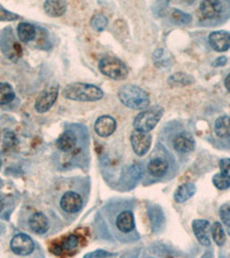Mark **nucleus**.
Returning <instances> with one entry per match:
<instances>
[{"instance_id":"obj_28","label":"nucleus","mask_w":230,"mask_h":258,"mask_svg":"<svg viewBox=\"0 0 230 258\" xmlns=\"http://www.w3.org/2000/svg\"><path fill=\"white\" fill-rule=\"evenodd\" d=\"M170 18L173 20V22L176 24H188L191 21V16L189 14L184 13V12H181L178 10L171 11Z\"/></svg>"},{"instance_id":"obj_32","label":"nucleus","mask_w":230,"mask_h":258,"mask_svg":"<svg viewBox=\"0 0 230 258\" xmlns=\"http://www.w3.org/2000/svg\"><path fill=\"white\" fill-rule=\"evenodd\" d=\"M219 165H220L221 173H223L230 178V159L221 160Z\"/></svg>"},{"instance_id":"obj_8","label":"nucleus","mask_w":230,"mask_h":258,"mask_svg":"<svg viewBox=\"0 0 230 258\" xmlns=\"http://www.w3.org/2000/svg\"><path fill=\"white\" fill-rule=\"evenodd\" d=\"M222 12V4L220 2H203L199 5L197 15L200 21H210L219 18Z\"/></svg>"},{"instance_id":"obj_2","label":"nucleus","mask_w":230,"mask_h":258,"mask_svg":"<svg viewBox=\"0 0 230 258\" xmlns=\"http://www.w3.org/2000/svg\"><path fill=\"white\" fill-rule=\"evenodd\" d=\"M118 95L122 105L131 109H145L150 105L148 93L136 85L129 84L122 86L119 90Z\"/></svg>"},{"instance_id":"obj_12","label":"nucleus","mask_w":230,"mask_h":258,"mask_svg":"<svg viewBox=\"0 0 230 258\" xmlns=\"http://www.w3.org/2000/svg\"><path fill=\"white\" fill-rule=\"evenodd\" d=\"M116 130V120L111 116H102L95 124V131L99 137H108Z\"/></svg>"},{"instance_id":"obj_1","label":"nucleus","mask_w":230,"mask_h":258,"mask_svg":"<svg viewBox=\"0 0 230 258\" xmlns=\"http://www.w3.org/2000/svg\"><path fill=\"white\" fill-rule=\"evenodd\" d=\"M62 95L66 99L74 100V101L89 102L102 99L104 92L98 86L85 84V83H73L62 90Z\"/></svg>"},{"instance_id":"obj_22","label":"nucleus","mask_w":230,"mask_h":258,"mask_svg":"<svg viewBox=\"0 0 230 258\" xmlns=\"http://www.w3.org/2000/svg\"><path fill=\"white\" fill-rule=\"evenodd\" d=\"M215 133L220 138H228L230 137V117L222 116L215 120Z\"/></svg>"},{"instance_id":"obj_30","label":"nucleus","mask_w":230,"mask_h":258,"mask_svg":"<svg viewBox=\"0 0 230 258\" xmlns=\"http://www.w3.org/2000/svg\"><path fill=\"white\" fill-rule=\"evenodd\" d=\"M220 217L230 235V205H223L220 209Z\"/></svg>"},{"instance_id":"obj_5","label":"nucleus","mask_w":230,"mask_h":258,"mask_svg":"<svg viewBox=\"0 0 230 258\" xmlns=\"http://www.w3.org/2000/svg\"><path fill=\"white\" fill-rule=\"evenodd\" d=\"M131 146L135 154L138 156H143L149 152L152 144V137L150 132H142L135 130L131 133L130 137Z\"/></svg>"},{"instance_id":"obj_29","label":"nucleus","mask_w":230,"mask_h":258,"mask_svg":"<svg viewBox=\"0 0 230 258\" xmlns=\"http://www.w3.org/2000/svg\"><path fill=\"white\" fill-rule=\"evenodd\" d=\"M4 146L7 149H15L18 147V138L13 132H6L4 136Z\"/></svg>"},{"instance_id":"obj_38","label":"nucleus","mask_w":230,"mask_h":258,"mask_svg":"<svg viewBox=\"0 0 230 258\" xmlns=\"http://www.w3.org/2000/svg\"><path fill=\"white\" fill-rule=\"evenodd\" d=\"M2 232H3V226L0 225V233H2Z\"/></svg>"},{"instance_id":"obj_6","label":"nucleus","mask_w":230,"mask_h":258,"mask_svg":"<svg viewBox=\"0 0 230 258\" xmlns=\"http://www.w3.org/2000/svg\"><path fill=\"white\" fill-rule=\"evenodd\" d=\"M11 249L12 251L16 255L20 256H28L35 249V244L31 238L24 233H20L16 234L11 241Z\"/></svg>"},{"instance_id":"obj_24","label":"nucleus","mask_w":230,"mask_h":258,"mask_svg":"<svg viewBox=\"0 0 230 258\" xmlns=\"http://www.w3.org/2000/svg\"><path fill=\"white\" fill-rule=\"evenodd\" d=\"M192 82V78L188 76L187 74L183 73H176L168 78V84L170 86H184L189 85Z\"/></svg>"},{"instance_id":"obj_16","label":"nucleus","mask_w":230,"mask_h":258,"mask_svg":"<svg viewBox=\"0 0 230 258\" xmlns=\"http://www.w3.org/2000/svg\"><path fill=\"white\" fill-rule=\"evenodd\" d=\"M44 10L46 14L51 18H59L64 15L67 10V3L61 0H48L44 3Z\"/></svg>"},{"instance_id":"obj_11","label":"nucleus","mask_w":230,"mask_h":258,"mask_svg":"<svg viewBox=\"0 0 230 258\" xmlns=\"http://www.w3.org/2000/svg\"><path fill=\"white\" fill-rule=\"evenodd\" d=\"M60 206L62 210L69 214H75V212L79 211L82 208V199L77 193L75 192H67L60 200Z\"/></svg>"},{"instance_id":"obj_10","label":"nucleus","mask_w":230,"mask_h":258,"mask_svg":"<svg viewBox=\"0 0 230 258\" xmlns=\"http://www.w3.org/2000/svg\"><path fill=\"white\" fill-rule=\"evenodd\" d=\"M211 46L216 52H225L230 48V32L227 31H214L210 37Z\"/></svg>"},{"instance_id":"obj_9","label":"nucleus","mask_w":230,"mask_h":258,"mask_svg":"<svg viewBox=\"0 0 230 258\" xmlns=\"http://www.w3.org/2000/svg\"><path fill=\"white\" fill-rule=\"evenodd\" d=\"M192 230L196 235V238L199 241L200 244L203 245H210L211 240H210V230L211 225L207 220L205 219H197L192 223Z\"/></svg>"},{"instance_id":"obj_15","label":"nucleus","mask_w":230,"mask_h":258,"mask_svg":"<svg viewBox=\"0 0 230 258\" xmlns=\"http://www.w3.org/2000/svg\"><path fill=\"white\" fill-rule=\"evenodd\" d=\"M116 226H118L119 231L123 233H129L135 228V218H133V214L131 211H122L116 218Z\"/></svg>"},{"instance_id":"obj_31","label":"nucleus","mask_w":230,"mask_h":258,"mask_svg":"<svg viewBox=\"0 0 230 258\" xmlns=\"http://www.w3.org/2000/svg\"><path fill=\"white\" fill-rule=\"evenodd\" d=\"M108 256H111L110 252L103 250V249H98V250L87 253V255H85L83 258H106Z\"/></svg>"},{"instance_id":"obj_7","label":"nucleus","mask_w":230,"mask_h":258,"mask_svg":"<svg viewBox=\"0 0 230 258\" xmlns=\"http://www.w3.org/2000/svg\"><path fill=\"white\" fill-rule=\"evenodd\" d=\"M58 94H59V90H58L57 86H52L44 90L36 100V110L38 113H46L54 105V102L57 101Z\"/></svg>"},{"instance_id":"obj_17","label":"nucleus","mask_w":230,"mask_h":258,"mask_svg":"<svg viewBox=\"0 0 230 258\" xmlns=\"http://www.w3.org/2000/svg\"><path fill=\"white\" fill-rule=\"evenodd\" d=\"M79 244V238L76 234H70L68 236H66L65 239H62L61 242L59 244H56L54 247L51 249L52 252H54L57 249L59 250L57 251L56 255H60V253L65 252V251H72L75 248H77Z\"/></svg>"},{"instance_id":"obj_21","label":"nucleus","mask_w":230,"mask_h":258,"mask_svg":"<svg viewBox=\"0 0 230 258\" xmlns=\"http://www.w3.org/2000/svg\"><path fill=\"white\" fill-rule=\"evenodd\" d=\"M148 169L153 177H162L168 170V163L162 159H153L150 161Z\"/></svg>"},{"instance_id":"obj_36","label":"nucleus","mask_w":230,"mask_h":258,"mask_svg":"<svg viewBox=\"0 0 230 258\" xmlns=\"http://www.w3.org/2000/svg\"><path fill=\"white\" fill-rule=\"evenodd\" d=\"M4 207H5V205H4V201H3V199L0 198V212H2V211L4 210Z\"/></svg>"},{"instance_id":"obj_19","label":"nucleus","mask_w":230,"mask_h":258,"mask_svg":"<svg viewBox=\"0 0 230 258\" xmlns=\"http://www.w3.org/2000/svg\"><path fill=\"white\" fill-rule=\"evenodd\" d=\"M196 193V186L194 184H184L178 187L174 193L175 201L178 203H183L194 197Z\"/></svg>"},{"instance_id":"obj_23","label":"nucleus","mask_w":230,"mask_h":258,"mask_svg":"<svg viewBox=\"0 0 230 258\" xmlns=\"http://www.w3.org/2000/svg\"><path fill=\"white\" fill-rule=\"evenodd\" d=\"M15 98V92L10 84L7 83H0V106L8 105L13 101Z\"/></svg>"},{"instance_id":"obj_37","label":"nucleus","mask_w":230,"mask_h":258,"mask_svg":"<svg viewBox=\"0 0 230 258\" xmlns=\"http://www.w3.org/2000/svg\"><path fill=\"white\" fill-rule=\"evenodd\" d=\"M2 164H3V161H2V159H0V168H2Z\"/></svg>"},{"instance_id":"obj_18","label":"nucleus","mask_w":230,"mask_h":258,"mask_svg":"<svg viewBox=\"0 0 230 258\" xmlns=\"http://www.w3.org/2000/svg\"><path fill=\"white\" fill-rule=\"evenodd\" d=\"M76 137L73 132H65L60 136V138L57 141V146L60 151L68 153L72 152L73 149L76 147Z\"/></svg>"},{"instance_id":"obj_34","label":"nucleus","mask_w":230,"mask_h":258,"mask_svg":"<svg viewBox=\"0 0 230 258\" xmlns=\"http://www.w3.org/2000/svg\"><path fill=\"white\" fill-rule=\"evenodd\" d=\"M227 63V59L224 56H221L219 59H216L214 62H213V66L214 67H222Z\"/></svg>"},{"instance_id":"obj_27","label":"nucleus","mask_w":230,"mask_h":258,"mask_svg":"<svg viewBox=\"0 0 230 258\" xmlns=\"http://www.w3.org/2000/svg\"><path fill=\"white\" fill-rule=\"evenodd\" d=\"M213 184L221 190L227 189L230 187V178L223 173H217L213 177Z\"/></svg>"},{"instance_id":"obj_4","label":"nucleus","mask_w":230,"mask_h":258,"mask_svg":"<svg viewBox=\"0 0 230 258\" xmlns=\"http://www.w3.org/2000/svg\"><path fill=\"white\" fill-rule=\"evenodd\" d=\"M99 69L105 76L115 81L125 80L128 76L127 66L114 56L103 57L99 62Z\"/></svg>"},{"instance_id":"obj_14","label":"nucleus","mask_w":230,"mask_h":258,"mask_svg":"<svg viewBox=\"0 0 230 258\" xmlns=\"http://www.w3.org/2000/svg\"><path fill=\"white\" fill-rule=\"evenodd\" d=\"M29 227L36 234H44L49 230V220L43 212H35L29 219Z\"/></svg>"},{"instance_id":"obj_26","label":"nucleus","mask_w":230,"mask_h":258,"mask_svg":"<svg viewBox=\"0 0 230 258\" xmlns=\"http://www.w3.org/2000/svg\"><path fill=\"white\" fill-rule=\"evenodd\" d=\"M108 24V20L105 15L97 14L95 15L91 20V27L96 31H103L105 30Z\"/></svg>"},{"instance_id":"obj_3","label":"nucleus","mask_w":230,"mask_h":258,"mask_svg":"<svg viewBox=\"0 0 230 258\" xmlns=\"http://www.w3.org/2000/svg\"><path fill=\"white\" fill-rule=\"evenodd\" d=\"M162 113H164V109L159 106L143 110L136 116L135 120H133L135 130L142 132H150L153 130L162 117Z\"/></svg>"},{"instance_id":"obj_35","label":"nucleus","mask_w":230,"mask_h":258,"mask_svg":"<svg viewBox=\"0 0 230 258\" xmlns=\"http://www.w3.org/2000/svg\"><path fill=\"white\" fill-rule=\"evenodd\" d=\"M224 85H225V87H227V90H228L229 92H230V74L228 75L227 78H225V81H224Z\"/></svg>"},{"instance_id":"obj_13","label":"nucleus","mask_w":230,"mask_h":258,"mask_svg":"<svg viewBox=\"0 0 230 258\" xmlns=\"http://www.w3.org/2000/svg\"><path fill=\"white\" fill-rule=\"evenodd\" d=\"M174 148L179 153H189L195 148V139L189 133H179L174 139Z\"/></svg>"},{"instance_id":"obj_20","label":"nucleus","mask_w":230,"mask_h":258,"mask_svg":"<svg viewBox=\"0 0 230 258\" xmlns=\"http://www.w3.org/2000/svg\"><path fill=\"white\" fill-rule=\"evenodd\" d=\"M18 36L21 41H24V43H29L35 39L36 37V29L30 23L22 22L19 24L18 27Z\"/></svg>"},{"instance_id":"obj_25","label":"nucleus","mask_w":230,"mask_h":258,"mask_svg":"<svg viewBox=\"0 0 230 258\" xmlns=\"http://www.w3.org/2000/svg\"><path fill=\"white\" fill-rule=\"evenodd\" d=\"M211 232H212L213 240L215 241V243L217 245H223L224 242H225V234H224V231H223L222 226H221V224L215 222L212 225Z\"/></svg>"},{"instance_id":"obj_33","label":"nucleus","mask_w":230,"mask_h":258,"mask_svg":"<svg viewBox=\"0 0 230 258\" xmlns=\"http://www.w3.org/2000/svg\"><path fill=\"white\" fill-rule=\"evenodd\" d=\"M18 18V15L11 13V12H7L6 10H4L3 7H0V21H12Z\"/></svg>"}]
</instances>
